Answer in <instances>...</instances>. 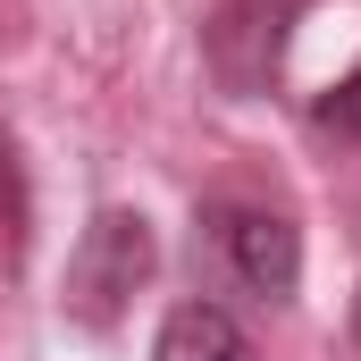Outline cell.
I'll return each mask as SVG.
<instances>
[{"instance_id": "obj_1", "label": "cell", "mask_w": 361, "mask_h": 361, "mask_svg": "<svg viewBox=\"0 0 361 361\" xmlns=\"http://www.w3.org/2000/svg\"><path fill=\"white\" fill-rule=\"evenodd\" d=\"M152 227H143V210H101L85 227V244L68 252V319H85V328H118L126 319V302L152 286Z\"/></svg>"}, {"instance_id": "obj_2", "label": "cell", "mask_w": 361, "mask_h": 361, "mask_svg": "<svg viewBox=\"0 0 361 361\" xmlns=\"http://www.w3.org/2000/svg\"><path fill=\"white\" fill-rule=\"evenodd\" d=\"M210 252L261 302H294V286H302V235L269 202H210Z\"/></svg>"}, {"instance_id": "obj_3", "label": "cell", "mask_w": 361, "mask_h": 361, "mask_svg": "<svg viewBox=\"0 0 361 361\" xmlns=\"http://www.w3.org/2000/svg\"><path fill=\"white\" fill-rule=\"evenodd\" d=\"M152 361H261V345L244 336L235 311H219V302H177V311L160 319Z\"/></svg>"}, {"instance_id": "obj_4", "label": "cell", "mask_w": 361, "mask_h": 361, "mask_svg": "<svg viewBox=\"0 0 361 361\" xmlns=\"http://www.w3.org/2000/svg\"><path fill=\"white\" fill-rule=\"evenodd\" d=\"M311 118H319L328 135H345V143H361V68H353V76H345L336 92H328V101H319Z\"/></svg>"}, {"instance_id": "obj_5", "label": "cell", "mask_w": 361, "mask_h": 361, "mask_svg": "<svg viewBox=\"0 0 361 361\" xmlns=\"http://www.w3.org/2000/svg\"><path fill=\"white\" fill-rule=\"evenodd\" d=\"M17 227H25V185H17V160H8V143H0V235L17 244Z\"/></svg>"}]
</instances>
